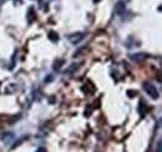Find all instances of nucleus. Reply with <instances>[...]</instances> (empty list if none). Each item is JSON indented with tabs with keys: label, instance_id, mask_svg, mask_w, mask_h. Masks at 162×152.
<instances>
[{
	"label": "nucleus",
	"instance_id": "9",
	"mask_svg": "<svg viewBox=\"0 0 162 152\" xmlns=\"http://www.w3.org/2000/svg\"><path fill=\"white\" fill-rule=\"evenodd\" d=\"M79 66H80L79 64H77V65H76V64L71 65L70 68H69V69H68L66 71H65V74H66V72H68V74H71V72H73V71H75V70H77V69H79Z\"/></svg>",
	"mask_w": 162,
	"mask_h": 152
},
{
	"label": "nucleus",
	"instance_id": "3",
	"mask_svg": "<svg viewBox=\"0 0 162 152\" xmlns=\"http://www.w3.org/2000/svg\"><path fill=\"white\" fill-rule=\"evenodd\" d=\"M115 13L118 15V16H122L125 13H126V5L123 1H118L115 7Z\"/></svg>",
	"mask_w": 162,
	"mask_h": 152
},
{
	"label": "nucleus",
	"instance_id": "5",
	"mask_svg": "<svg viewBox=\"0 0 162 152\" xmlns=\"http://www.w3.org/2000/svg\"><path fill=\"white\" fill-rule=\"evenodd\" d=\"M130 57H131V60H134V61H142V60L146 57V55L142 52H139V54H136V55H134V54L130 55Z\"/></svg>",
	"mask_w": 162,
	"mask_h": 152
},
{
	"label": "nucleus",
	"instance_id": "11",
	"mask_svg": "<svg viewBox=\"0 0 162 152\" xmlns=\"http://www.w3.org/2000/svg\"><path fill=\"white\" fill-rule=\"evenodd\" d=\"M36 152H46V148H44V147H40V148H38V151Z\"/></svg>",
	"mask_w": 162,
	"mask_h": 152
},
{
	"label": "nucleus",
	"instance_id": "2",
	"mask_svg": "<svg viewBox=\"0 0 162 152\" xmlns=\"http://www.w3.org/2000/svg\"><path fill=\"white\" fill-rule=\"evenodd\" d=\"M84 38H85V34H84V33H74V34L68 35V40H69L73 45L79 44L80 41L84 40Z\"/></svg>",
	"mask_w": 162,
	"mask_h": 152
},
{
	"label": "nucleus",
	"instance_id": "4",
	"mask_svg": "<svg viewBox=\"0 0 162 152\" xmlns=\"http://www.w3.org/2000/svg\"><path fill=\"white\" fill-rule=\"evenodd\" d=\"M26 17H28V23H30V24H31L35 19H36V15L34 14V8H30V9H29Z\"/></svg>",
	"mask_w": 162,
	"mask_h": 152
},
{
	"label": "nucleus",
	"instance_id": "7",
	"mask_svg": "<svg viewBox=\"0 0 162 152\" xmlns=\"http://www.w3.org/2000/svg\"><path fill=\"white\" fill-rule=\"evenodd\" d=\"M47 38H49V40H50V41H52V42H56V41L59 40V35H57L55 31H50L49 34H47Z\"/></svg>",
	"mask_w": 162,
	"mask_h": 152
},
{
	"label": "nucleus",
	"instance_id": "1",
	"mask_svg": "<svg viewBox=\"0 0 162 152\" xmlns=\"http://www.w3.org/2000/svg\"><path fill=\"white\" fill-rule=\"evenodd\" d=\"M143 89H145L146 94H148L150 97H152V99H157L158 97V90L156 89V86L151 82H145L143 84Z\"/></svg>",
	"mask_w": 162,
	"mask_h": 152
},
{
	"label": "nucleus",
	"instance_id": "8",
	"mask_svg": "<svg viewBox=\"0 0 162 152\" xmlns=\"http://www.w3.org/2000/svg\"><path fill=\"white\" fill-rule=\"evenodd\" d=\"M62 63H64V60H62V59H59V60H56V61H55V65H54V70L59 71L60 69H61Z\"/></svg>",
	"mask_w": 162,
	"mask_h": 152
},
{
	"label": "nucleus",
	"instance_id": "10",
	"mask_svg": "<svg viewBox=\"0 0 162 152\" xmlns=\"http://www.w3.org/2000/svg\"><path fill=\"white\" fill-rule=\"evenodd\" d=\"M137 95V91H134V90H129L127 91V96L129 97H135Z\"/></svg>",
	"mask_w": 162,
	"mask_h": 152
},
{
	"label": "nucleus",
	"instance_id": "12",
	"mask_svg": "<svg viewBox=\"0 0 162 152\" xmlns=\"http://www.w3.org/2000/svg\"><path fill=\"white\" fill-rule=\"evenodd\" d=\"M157 152H161V142L158 141V143H157Z\"/></svg>",
	"mask_w": 162,
	"mask_h": 152
},
{
	"label": "nucleus",
	"instance_id": "6",
	"mask_svg": "<svg viewBox=\"0 0 162 152\" xmlns=\"http://www.w3.org/2000/svg\"><path fill=\"white\" fill-rule=\"evenodd\" d=\"M146 104H145V101L143 100H141L140 101V105H139V112H140V115L141 116H145V113H146Z\"/></svg>",
	"mask_w": 162,
	"mask_h": 152
}]
</instances>
